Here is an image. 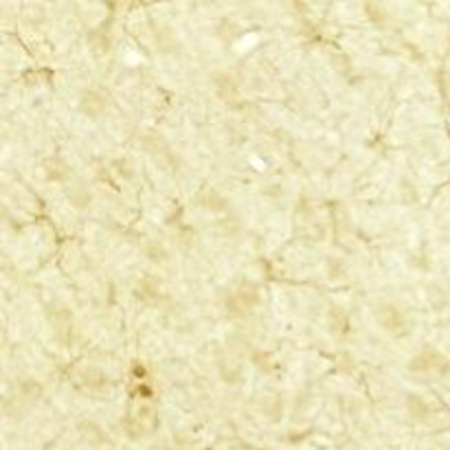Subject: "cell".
Listing matches in <instances>:
<instances>
[{
  "mask_svg": "<svg viewBox=\"0 0 450 450\" xmlns=\"http://www.w3.org/2000/svg\"><path fill=\"white\" fill-rule=\"evenodd\" d=\"M262 305V288L257 281L240 279L224 290L222 310L229 319H248Z\"/></svg>",
  "mask_w": 450,
  "mask_h": 450,
  "instance_id": "1",
  "label": "cell"
},
{
  "mask_svg": "<svg viewBox=\"0 0 450 450\" xmlns=\"http://www.w3.org/2000/svg\"><path fill=\"white\" fill-rule=\"evenodd\" d=\"M406 371L419 380H440L450 373V360L444 351L433 345H424L406 362Z\"/></svg>",
  "mask_w": 450,
  "mask_h": 450,
  "instance_id": "2",
  "label": "cell"
},
{
  "mask_svg": "<svg viewBox=\"0 0 450 450\" xmlns=\"http://www.w3.org/2000/svg\"><path fill=\"white\" fill-rule=\"evenodd\" d=\"M373 321L385 334L393 339H402L411 332V316L402 305L393 301H383L373 307Z\"/></svg>",
  "mask_w": 450,
  "mask_h": 450,
  "instance_id": "3",
  "label": "cell"
},
{
  "mask_svg": "<svg viewBox=\"0 0 450 450\" xmlns=\"http://www.w3.org/2000/svg\"><path fill=\"white\" fill-rule=\"evenodd\" d=\"M47 314V326L51 330V336L55 343L62 347H70L75 339V316L68 307L60 301H53L45 307Z\"/></svg>",
  "mask_w": 450,
  "mask_h": 450,
  "instance_id": "4",
  "label": "cell"
},
{
  "mask_svg": "<svg viewBox=\"0 0 450 450\" xmlns=\"http://www.w3.org/2000/svg\"><path fill=\"white\" fill-rule=\"evenodd\" d=\"M132 294L138 303H143L147 307H159L165 303L167 299V290H165V281L161 275L156 273H143L136 281H134V288Z\"/></svg>",
  "mask_w": 450,
  "mask_h": 450,
  "instance_id": "5",
  "label": "cell"
},
{
  "mask_svg": "<svg viewBox=\"0 0 450 450\" xmlns=\"http://www.w3.org/2000/svg\"><path fill=\"white\" fill-rule=\"evenodd\" d=\"M211 88L220 104H224L229 110H240L244 104V93L240 88V83L235 81L233 75L224 73V70H216L211 75Z\"/></svg>",
  "mask_w": 450,
  "mask_h": 450,
  "instance_id": "6",
  "label": "cell"
},
{
  "mask_svg": "<svg viewBox=\"0 0 450 450\" xmlns=\"http://www.w3.org/2000/svg\"><path fill=\"white\" fill-rule=\"evenodd\" d=\"M75 380L79 385V389L88 391V393H106L110 389V376L97 367L93 362H83L75 369Z\"/></svg>",
  "mask_w": 450,
  "mask_h": 450,
  "instance_id": "7",
  "label": "cell"
},
{
  "mask_svg": "<svg viewBox=\"0 0 450 450\" xmlns=\"http://www.w3.org/2000/svg\"><path fill=\"white\" fill-rule=\"evenodd\" d=\"M198 207L204 211L207 216L211 218H229L233 216V202L229 195H224L220 189L216 187H204L198 193Z\"/></svg>",
  "mask_w": 450,
  "mask_h": 450,
  "instance_id": "8",
  "label": "cell"
},
{
  "mask_svg": "<svg viewBox=\"0 0 450 450\" xmlns=\"http://www.w3.org/2000/svg\"><path fill=\"white\" fill-rule=\"evenodd\" d=\"M216 369H218V376L224 385L229 387H237L244 383V362L240 356H235L233 351H222V354L216 356Z\"/></svg>",
  "mask_w": 450,
  "mask_h": 450,
  "instance_id": "9",
  "label": "cell"
},
{
  "mask_svg": "<svg viewBox=\"0 0 450 450\" xmlns=\"http://www.w3.org/2000/svg\"><path fill=\"white\" fill-rule=\"evenodd\" d=\"M77 110H79L81 117L97 121V119H102V117L108 115L110 102H108V97L102 90L86 88V90H81L79 99H77Z\"/></svg>",
  "mask_w": 450,
  "mask_h": 450,
  "instance_id": "10",
  "label": "cell"
},
{
  "mask_svg": "<svg viewBox=\"0 0 450 450\" xmlns=\"http://www.w3.org/2000/svg\"><path fill=\"white\" fill-rule=\"evenodd\" d=\"M42 176H45L47 182H53V185H68L75 178L70 163L64 156H58V154L45 159V163H42Z\"/></svg>",
  "mask_w": 450,
  "mask_h": 450,
  "instance_id": "11",
  "label": "cell"
},
{
  "mask_svg": "<svg viewBox=\"0 0 450 450\" xmlns=\"http://www.w3.org/2000/svg\"><path fill=\"white\" fill-rule=\"evenodd\" d=\"M138 143H140V150H143L145 154H150V156L154 161H161V163H167V161H172V147L170 143H167V138L159 132H154V130H145L143 134L138 136Z\"/></svg>",
  "mask_w": 450,
  "mask_h": 450,
  "instance_id": "12",
  "label": "cell"
},
{
  "mask_svg": "<svg viewBox=\"0 0 450 450\" xmlns=\"http://www.w3.org/2000/svg\"><path fill=\"white\" fill-rule=\"evenodd\" d=\"M326 328L336 341H345L351 334V316L343 305H330L326 312Z\"/></svg>",
  "mask_w": 450,
  "mask_h": 450,
  "instance_id": "13",
  "label": "cell"
},
{
  "mask_svg": "<svg viewBox=\"0 0 450 450\" xmlns=\"http://www.w3.org/2000/svg\"><path fill=\"white\" fill-rule=\"evenodd\" d=\"M255 409L268 424H279L286 411V402L281 396H277V393H266V396H259Z\"/></svg>",
  "mask_w": 450,
  "mask_h": 450,
  "instance_id": "14",
  "label": "cell"
},
{
  "mask_svg": "<svg viewBox=\"0 0 450 450\" xmlns=\"http://www.w3.org/2000/svg\"><path fill=\"white\" fill-rule=\"evenodd\" d=\"M93 189L88 187V182L86 180H81V178H73L66 185V202L77 209V211H83V209H88L93 204Z\"/></svg>",
  "mask_w": 450,
  "mask_h": 450,
  "instance_id": "15",
  "label": "cell"
},
{
  "mask_svg": "<svg viewBox=\"0 0 450 450\" xmlns=\"http://www.w3.org/2000/svg\"><path fill=\"white\" fill-rule=\"evenodd\" d=\"M404 411L409 415V419L417 421V424H426V421L433 417V406L431 402L419 396V393H406L404 396Z\"/></svg>",
  "mask_w": 450,
  "mask_h": 450,
  "instance_id": "16",
  "label": "cell"
},
{
  "mask_svg": "<svg viewBox=\"0 0 450 450\" xmlns=\"http://www.w3.org/2000/svg\"><path fill=\"white\" fill-rule=\"evenodd\" d=\"M248 360L259 373L264 376H273L277 373V356L271 349H262V347H252L248 351Z\"/></svg>",
  "mask_w": 450,
  "mask_h": 450,
  "instance_id": "17",
  "label": "cell"
},
{
  "mask_svg": "<svg viewBox=\"0 0 450 450\" xmlns=\"http://www.w3.org/2000/svg\"><path fill=\"white\" fill-rule=\"evenodd\" d=\"M140 255L152 264H165L170 259V248H167L165 242L159 240V237H145V240L140 242Z\"/></svg>",
  "mask_w": 450,
  "mask_h": 450,
  "instance_id": "18",
  "label": "cell"
},
{
  "mask_svg": "<svg viewBox=\"0 0 450 450\" xmlns=\"http://www.w3.org/2000/svg\"><path fill=\"white\" fill-rule=\"evenodd\" d=\"M79 435H81V440L90 444V446H102L106 444V431L102 428V424H97L95 419H81L79 421V426H77Z\"/></svg>",
  "mask_w": 450,
  "mask_h": 450,
  "instance_id": "19",
  "label": "cell"
},
{
  "mask_svg": "<svg viewBox=\"0 0 450 450\" xmlns=\"http://www.w3.org/2000/svg\"><path fill=\"white\" fill-rule=\"evenodd\" d=\"M42 396H45V387H42L40 380H35V378H24V380H20L18 398L24 402V406L35 404Z\"/></svg>",
  "mask_w": 450,
  "mask_h": 450,
  "instance_id": "20",
  "label": "cell"
},
{
  "mask_svg": "<svg viewBox=\"0 0 450 450\" xmlns=\"http://www.w3.org/2000/svg\"><path fill=\"white\" fill-rule=\"evenodd\" d=\"M86 45L90 47L93 55H97V58H102V55L110 53L112 49V38L106 29H93L88 31L86 35Z\"/></svg>",
  "mask_w": 450,
  "mask_h": 450,
  "instance_id": "21",
  "label": "cell"
},
{
  "mask_svg": "<svg viewBox=\"0 0 450 450\" xmlns=\"http://www.w3.org/2000/svg\"><path fill=\"white\" fill-rule=\"evenodd\" d=\"M110 167H112V174L123 180H134L136 176V163L130 156H117L110 163Z\"/></svg>",
  "mask_w": 450,
  "mask_h": 450,
  "instance_id": "22",
  "label": "cell"
},
{
  "mask_svg": "<svg viewBox=\"0 0 450 450\" xmlns=\"http://www.w3.org/2000/svg\"><path fill=\"white\" fill-rule=\"evenodd\" d=\"M398 193H400V200L404 204H415L419 200V189L413 182V178H409V176H402L398 180Z\"/></svg>",
  "mask_w": 450,
  "mask_h": 450,
  "instance_id": "23",
  "label": "cell"
},
{
  "mask_svg": "<svg viewBox=\"0 0 450 450\" xmlns=\"http://www.w3.org/2000/svg\"><path fill=\"white\" fill-rule=\"evenodd\" d=\"M426 299H428L433 310H437V312L444 310V307L448 305V294L440 284H428L426 286Z\"/></svg>",
  "mask_w": 450,
  "mask_h": 450,
  "instance_id": "24",
  "label": "cell"
},
{
  "mask_svg": "<svg viewBox=\"0 0 450 450\" xmlns=\"http://www.w3.org/2000/svg\"><path fill=\"white\" fill-rule=\"evenodd\" d=\"M326 273H328V277L334 279V281L343 279V277L347 275V264H345V259L336 257V255H328V257H326Z\"/></svg>",
  "mask_w": 450,
  "mask_h": 450,
  "instance_id": "25",
  "label": "cell"
},
{
  "mask_svg": "<svg viewBox=\"0 0 450 450\" xmlns=\"http://www.w3.org/2000/svg\"><path fill=\"white\" fill-rule=\"evenodd\" d=\"M364 13H367V18H369L371 22H376V24H385V22L389 20L387 9H385L383 5H376V3L364 5Z\"/></svg>",
  "mask_w": 450,
  "mask_h": 450,
  "instance_id": "26",
  "label": "cell"
},
{
  "mask_svg": "<svg viewBox=\"0 0 450 450\" xmlns=\"http://www.w3.org/2000/svg\"><path fill=\"white\" fill-rule=\"evenodd\" d=\"M152 450H180L172 444H159V446H152Z\"/></svg>",
  "mask_w": 450,
  "mask_h": 450,
  "instance_id": "27",
  "label": "cell"
}]
</instances>
